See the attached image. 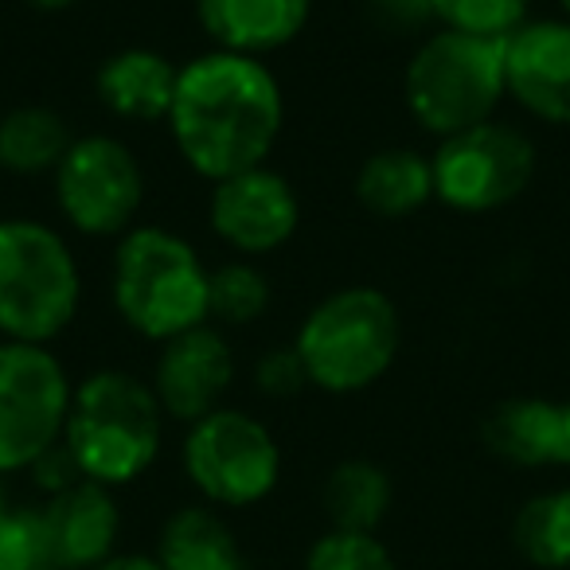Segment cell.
I'll return each mask as SVG.
<instances>
[{
  "instance_id": "6da1fadb",
  "label": "cell",
  "mask_w": 570,
  "mask_h": 570,
  "mask_svg": "<svg viewBox=\"0 0 570 570\" xmlns=\"http://www.w3.org/2000/svg\"><path fill=\"white\" fill-rule=\"evenodd\" d=\"M168 137L207 184L269 165L285 129V95L266 59L207 48L180 63Z\"/></svg>"
},
{
  "instance_id": "7a4b0ae2",
  "label": "cell",
  "mask_w": 570,
  "mask_h": 570,
  "mask_svg": "<svg viewBox=\"0 0 570 570\" xmlns=\"http://www.w3.org/2000/svg\"><path fill=\"white\" fill-rule=\"evenodd\" d=\"M168 419L149 380L129 367H95L75 380L63 450L82 481L121 492L157 469Z\"/></svg>"
},
{
  "instance_id": "3957f363",
  "label": "cell",
  "mask_w": 570,
  "mask_h": 570,
  "mask_svg": "<svg viewBox=\"0 0 570 570\" xmlns=\"http://www.w3.org/2000/svg\"><path fill=\"white\" fill-rule=\"evenodd\" d=\"M207 274L212 266L180 230L137 223L114 243L110 305L134 336L165 344L207 325Z\"/></svg>"
},
{
  "instance_id": "277c9868",
  "label": "cell",
  "mask_w": 570,
  "mask_h": 570,
  "mask_svg": "<svg viewBox=\"0 0 570 570\" xmlns=\"http://www.w3.org/2000/svg\"><path fill=\"white\" fill-rule=\"evenodd\" d=\"M294 352L313 391L364 395L403 352V313L380 285H341L302 317Z\"/></svg>"
},
{
  "instance_id": "5b68a950",
  "label": "cell",
  "mask_w": 570,
  "mask_h": 570,
  "mask_svg": "<svg viewBox=\"0 0 570 570\" xmlns=\"http://www.w3.org/2000/svg\"><path fill=\"white\" fill-rule=\"evenodd\" d=\"M82 309V269L59 227L0 219V341L56 344Z\"/></svg>"
},
{
  "instance_id": "8992f818",
  "label": "cell",
  "mask_w": 570,
  "mask_h": 570,
  "mask_svg": "<svg viewBox=\"0 0 570 570\" xmlns=\"http://www.w3.org/2000/svg\"><path fill=\"white\" fill-rule=\"evenodd\" d=\"M403 98L419 129L453 137L497 118L504 106V40L453 32L438 24L411 51Z\"/></svg>"
},
{
  "instance_id": "52a82bcc",
  "label": "cell",
  "mask_w": 570,
  "mask_h": 570,
  "mask_svg": "<svg viewBox=\"0 0 570 570\" xmlns=\"http://www.w3.org/2000/svg\"><path fill=\"white\" fill-rule=\"evenodd\" d=\"M180 473L199 504L227 515L254 512L282 489L285 450L266 419L223 403L219 411L184 426Z\"/></svg>"
},
{
  "instance_id": "ba28073f",
  "label": "cell",
  "mask_w": 570,
  "mask_h": 570,
  "mask_svg": "<svg viewBox=\"0 0 570 570\" xmlns=\"http://www.w3.org/2000/svg\"><path fill=\"white\" fill-rule=\"evenodd\" d=\"M75 380L48 344L0 341V481L63 442Z\"/></svg>"
},
{
  "instance_id": "9c48e42d",
  "label": "cell",
  "mask_w": 570,
  "mask_h": 570,
  "mask_svg": "<svg viewBox=\"0 0 570 570\" xmlns=\"http://www.w3.org/2000/svg\"><path fill=\"white\" fill-rule=\"evenodd\" d=\"M434 199L458 215H489L515 204L539 168L535 141L512 121L489 118L442 137L430 153Z\"/></svg>"
},
{
  "instance_id": "30bf717a",
  "label": "cell",
  "mask_w": 570,
  "mask_h": 570,
  "mask_svg": "<svg viewBox=\"0 0 570 570\" xmlns=\"http://www.w3.org/2000/svg\"><path fill=\"white\" fill-rule=\"evenodd\" d=\"M59 219L87 238L118 243L145 207V168L114 134H79L51 173Z\"/></svg>"
},
{
  "instance_id": "8fae6325",
  "label": "cell",
  "mask_w": 570,
  "mask_h": 570,
  "mask_svg": "<svg viewBox=\"0 0 570 570\" xmlns=\"http://www.w3.org/2000/svg\"><path fill=\"white\" fill-rule=\"evenodd\" d=\"M212 235L230 250V258H266L282 250L302 227V196L289 176L269 165L246 168L212 184L207 196Z\"/></svg>"
},
{
  "instance_id": "7c38bea8",
  "label": "cell",
  "mask_w": 570,
  "mask_h": 570,
  "mask_svg": "<svg viewBox=\"0 0 570 570\" xmlns=\"http://www.w3.org/2000/svg\"><path fill=\"white\" fill-rule=\"evenodd\" d=\"M235 375L238 360L227 333L207 321V325H196L173 341L157 344V360H153L145 380H149L165 419L191 426L227 403Z\"/></svg>"
},
{
  "instance_id": "4fadbf2b",
  "label": "cell",
  "mask_w": 570,
  "mask_h": 570,
  "mask_svg": "<svg viewBox=\"0 0 570 570\" xmlns=\"http://www.w3.org/2000/svg\"><path fill=\"white\" fill-rule=\"evenodd\" d=\"M504 95L543 126H570V20L531 17L508 36Z\"/></svg>"
},
{
  "instance_id": "5bb4252c",
  "label": "cell",
  "mask_w": 570,
  "mask_h": 570,
  "mask_svg": "<svg viewBox=\"0 0 570 570\" xmlns=\"http://www.w3.org/2000/svg\"><path fill=\"white\" fill-rule=\"evenodd\" d=\"M59 570H90L121 551L126 539V508L106 484L75 481L63 492L40 500Z\"/></svg>"
},
{
  "instance_id": "9a60e30c",
  "label": "cell",
  "mask_w": 570,
  "mask_h": 570,
  "mask_svg": "<svg viewBox=\"0 0 570 570\" xmlns=\"http://www.w3.org/2000/svg\"><path fill=\"white\" fill-rule=\"evenodd\" d=\"M481 442L497 461L523 473L570 469V414L567 403L543 395L500 399L481 422Z\"/></svg>"
},
{
  "instance_id": "2e32d148",
  "label": "cell",
  "mask_w": 570,
  "mask_h": 570,
  "mask_svg": "<svg viewBox=\"0 0 570 570\" xmlns=\"http://www.w3.org/2000/svg\"><path fill=\"white\" fill-rule=\"evenodd\" d=\"M212 48L266 59L309 28L313 0H191Z\"/></svg>"
},
{
  "instance_id": "e0dca14e",
  "label": "cell",
  "mask_w": 570,
  "mask_h": 570,
  "mask_svg": "<svg viewBox=\"0 0 570 570\" xmlns=\"http://www.w3.org/2000/svg\"><path fill=\"white\" fill-rule=\"evenodd\" d=\"M176 79H180V63H173L165 51L129 43L110 51L95 71V98L110 118L129 126H153V121H168Z\"/></svg>"
},
{
  "instance_id": "ac0fdd59",
  "label": "cell",
  "mask_w": 570,
  "mask_h": 570,
  "mask_svg": "<svg viewBox=\"0 0 570 570\" xmlns=\"http://www.w3.org/2000/svg\"><path fill=\"white\" fill-rule=\"evenodd\" d=\"M149 551L165 570H254L230 515L199 500H184L157 523Z\"/></svg>"
},
{
  "instance_id": "d6986e66",
  "label": "cell",
  "mask_w": 570,
  "mask_h": 570,
  "mask_svg": "<svg viewBox=\"0 0 570 570\" xmlns=\"http://www.w3.org/2000/svg\"><path fill=\"white\" fill-rule=\"evenodd\" d=\"M352 191L372 219H411L434 199V168H430V157L422 149L387 145V149L367 153L364 165L356 168Z\"/></svg>"
},
{
  "instance_id": "ffe728a7",
  "label": "cell",
  "mask_w": 570,
  "mask_h": 570,
  "mask_svg": "<svg viewBox=\"0 0 570 570\" xmlns=\"http://www.w3.org/2000/svg\"><path fill=\"white\" fill-rule=\"evenodd\" d=\"M317 508L325 528L380 535L395 508V481L375 458H341L321 476Z\"/></svg>"
},
{
  "instance_id": "44dd1931",
  "label": "cell",
  "mask_w": 570,
  "mask_h": 570,
  "mask_svg": "<svg viewBox=\"0 0 570 570\" xmlns=\"http://www.w3.org/2000/svg\"><path fill=\"white\" fill-rule=\"evenodd\" d=\"M75 129L56 106L28 102L0 114V173L51 176L75 141Z\"/></svg>"
},
{
  "instance_id": "7402d4cb",
  "label": "cell",
  "mask_w": 570,
  "mask_h": 570,
  "mask_svg": "<svg viewBox=\"0 0 570 570\" xmlns=\"http://www.w3.org/2000/svg\"><path fill=\"white\" fill-rule=\"evenodd\" d=\"M508 539L531 570H570V484L523 500L512 512Z\"/></svg>"
},
{
  "instance_id": "603a6c76",
  "label": "cell",
  "mask_w": 570,
  "mask_h": 570,
  "mask_svg": "<svg viewBox=\"0 0 570 570\" xmlns=\"http://www.w3.org/2000/svg\"><path fill=\"white\" fill-rule=\"evenodd\" d=\"M274 305L269 274L250 258H227L207 274V321L219 328H246Z\"/></svg>"
},
{
  "instance_id": "cb8c5ba5",
  "label": "cell",
  "mask_w": 570,
  "mask_h": 570,
  "mask_svg": "<svg viewBox=\"0 0 570 570\" xmlns=\"http://www.w3.org/2000/svg\"><path fill=\"white\" fill-rule=\"evenodd\" d=\"M0 570H59L40 500H9L0 508Z\"/></svg>"
},
{
  "instance_id": "d4e9b609",
  "label": "cell",
  "mask_w": 570,
  "mask_h": 570,
  "mask_svg": "<svg viewBox=\"0 0 570 570\" xmlns=\"http://www.w3.org/2000/svg\"><path fill=\"white\" fill-rule=\"evenodd\" d=\"M302 570H403L383 535L321 528L302 554Z\"/></svg>"
},
{
  "instance_id": "484cf974",
  "label": "cell",
  "mask_w": 570,
  "mask_h": 570,
  "mask_svg": "<svg viewBox=\"0 0 570 570\" xmlns=\"http://www.w3.org/2000/svg\"><path fill=\"white\" fill-rule=\"evenodd\" d=\"M434 9L442 28L484 40H508L531 20V0H434Z\"/></svg>"
},
{
  "instance_id": "4316f807",
  "label": "cell",
  "mask_w": 570,
  "mask_h": 570,
  "mask_svg": "<svg viewBox=\"0 0 570 570\" xmlns=\"http://www.w3.org/2000/svg\"><path fill=\"white\" fill-rule=\"evenodd\" d=\"M250 383L262 399H269V403H285V399H297L302 391H309V375H305L294 344H289V348L262 352L250 367Z\"/></svg>"
},
{
  "instance_id": "83f0119b",
  "label": "cell",
  "mask_w": 570,
  "mask_h": 570,
  "mask_svg": "<svg viewBox=\"0 0 570 570\" xmlns=\"http://www.w3.org/2000/svg\"><path fill=\"white\" fill-rule=\"evenodd\" d=\"M367 20L391 36H426L438 28L434 0H364Z\"/></svg>"
},
{
  "instance_id": "f1b7e54d",
  "label": "cell",
  "mask_w": 570,
  "mask_h": 570,
  "mask_svg": "<svg viewBox=\"0 0 570 570\" xmlns=\"http://www.w3.org/2000/svg\"><path fill=\"white\" fill-rule=\"evenodd\" d=\"M90 570H165L160 567V559L149 551V547H121L118 554H110L106 562H98V567H90Z\"/></svg>"
},
{
  "instance_id": "f546056e",
  "label": "cell",
  "mask_w": 570,
  "mask_h": 570,
  "mask_svg": "<svg viewBox=\"0 0 570 570\" xmlns=\"http://www.w3.org/2000/svg\"><path fill=\"white\" fill-rule=\"evenodd\" d=\"M24 4L36 12H67L71 4H79V0H24Z\"/></svg>"
},
{
  "instance_id": "4dcf8cb0",
  "label": "cell",
  "mask_w": 570,
  "mask_h": 570,
  "mask_svg": "<svg viewBox=\"0 0 570 570\" xmlns=\"http://www.w3.org/2000/svg\"><path fill=\"white\" fill-rule=\"evenodd\" d=\"M559 4V12H562V20H570V0H554Z\"/></svg>"
},
{
  "instance_id": "1f68e13d",
  "label": "cell",
  "mask_w": 570,
  "mask_h": 570,
  "mask_svg": "<svg viewBox=\"0 0 570 570\" xmlns=\"http://www.w3.org/2000/svg\"><path fill=\"white\" fill-rule=\"evenodd\" d=\"M9 504V497H4V481H0V508Z\"/></svg>"
},
{
  "instance_id": "d6a6232c",
  "label": "cell",
  "mask_w": 570,
  "mask_h": 570,
  "mask_svg": "<svg viewBox=\"0 0 570 570\" xmlns=\"http://www.w3.org/2000/svg\"><path fill=\"white\" fill-rule=\"evenodd\" d=\"M567 414H570V399H567Z\"/></svg>"
}]
</instances>
